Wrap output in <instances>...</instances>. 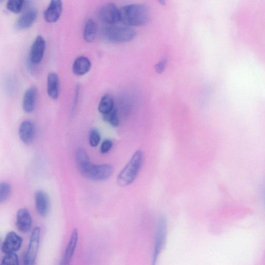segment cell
<instances>
[{
  "label": "cell",
  "instance_id": "obj_24",
  "mask_svg": "<svg viewBox=\"0 0 265 265\" xmlns=\"http://www.w3.org/2000/svg\"><path fill=\"white\" fill-rule=\"evenodd\" d=\"M11 188L10 184L3 182L0 184V203L6 201L10 197Z\"/></svg>",
  "mask_w": 265,
  "mask_h": 265
},
{
  "label": "cell",
  "instance_id": "obj_17",
  "mask_svg": "<svg viewBox=\"0 0 265 265\" xmlns=\"http://www.w3.org/2000/svg\"><path fill=\"white\" fill-rule=\"evenodd\" d=\"M48 93L52 99L56 100L60 94V80L58 76L54 72L50 73L48 77Z\"/></svg>",
  "mask_w": 265,
  "mask_h": 265
},
{
  "label": "cell",
  "instance_id": "obj_29",
  "mask_svg": "<svg viewBox=\"0 0 265 265\" xmlns=\"http://www.w3.org/2000/svg\"><path fill=\"white\" fill-rule=\"evenodd\" d=\"M263 198L265 202V186L263 188Z\"/></svg>",
  "mask_w": 265,
  "mask_h": 265
},
{
  "label": "cell",
  "instance_id": "obj_25",
  "mask_svg": "<svg viewBox=\"0 0 265 265\" xmlns=\"http://www.w3.org/2000/svg\"><path fill=\"white\" fill-rule=\"evenodd\" d=\"M101 141V135L99 130L96 128L91 130L89 133V142L92 147H97Z\"/></svg>",
  "mask_w": 265,
  "mask_h": 265
},
{
  "label": "cell",
  "instance_id": "obj_2",
  "mask_svg": "<svg viewBox=\"0 0 265 265\" xmlns=\"http://www.w3.org/2000/svg\"><path fill=\"white\" fill-rule=\"evenodd\" d=\"M143 152L136 151L118 176L117 182L119 186H128L135 181L143 165Z\"/></svg>",
  "mask_w": 265,
  "mask_h": 265
},
{
  "label": "cell",
  "instance_id": "obj_26",
  "mask_svg": "<svg viewBox=\"0 0 265 265\" xmlns=\"http://www.w3.org/2000/svg\"><path fill=\"white\" fill-rule=\"evenodd\" d=\"M0 265H20L19 257L16 253L5 255Z\"/></svg>",
  "mask_w": 265,
  "mask_h": 265
},
{
  "label": "cell",
  "instance_id": "obj_10",
  "mask_svg": "<svg viewBox=\"0 0 265 265\" xmlns=\"http://www.w3.org/2000/svg\"><path fill=\"white\" fill-rule=\"evenodd\" d=\"M35 206L37 213L41 217L47 216L50 211L51 202L49 195L39 190L35 194Z\"/></svg>",
  "mask_w": 265,
  "mask_h": 265
},
{
  "label": "cell",
  "instance_id": "obj_7",
  "mask_svg": "<svg viewBox=\"0 0 265 265\" xmlns=\"http://www.w3.org/2000/svg\"><path fill=\"white\" fill-rule=\"evenodd\" d=\"M99 17L105 24L114 25L120 21V9L113 3L106 4L100 8Z\"/></svg>",
  "mask_w": 265,
  "mask_h": 265
},
{
  "label": "cell",
  "instance_id": "obj_6",
  "mask_svg": "<svg viewBox=\"0 0 265 265\" xmlns=\"http://www.w3.org/2000/svg\"><path fill=\"white\" fill-rule=\"evenodd\" d=\"M113 168L108 164H91L82 175L86 179L95 181H105L113 174Z\"/></svg>",
  "mask_w": 265,
  "mask_h": 265
},
{
  "label": "cell",
  "instance_id": "obj_21",
  "mask_svg": "<svg viewBox=\"0 0 265 265\" xmlns=\"http://www.w3.org/2000/svg\"><path fill=\"white\" fill-rule=\"evenodd\" d=\"M113 99L109 95L104 96L99 103L98 110L103 115L110 112L114 108Z\"/></svg>",
  "mask_w": 265,
  "mask_h": 265
},
{
  "label": "cell",
  "instance_id": "obj_14",
  "mask_svg": "<svg viewBox=\"0 0 265 265\" xmlns=\"http://www.w3.org/2000/svg\"><path fill=\"white\" fill-rule=\"evenodd\" d=\"M36 128L29 120L23 121L19 129V136L21 141L25 144L31 143L35 136Z\"/></svg>",
  "mask_w": 265,
  "mask_h": 265
},
{
  "label": "cell",
  "instance_id": "obj_4",
  "mask_svg": "<svg viewBox=\"0 0 265 265\" xmlns=\"http://www.w3.org/2000/svg\"><path fill=\"white\" fill-rule=\"evenodd\" d=\"M167 223L164 215L160 216L158 220L152 265H156L159 255L162 251L166 241Z\"/></svg>",
  "mask_w": 265,
  "mask_h": 265
},
{
  "label": "cell",
  "instance_id": "obj_22",
  "mask_svg": "<svg viewBox=\"0 0 265 265\" xmlns=\"http://www.w3.org/2000/svg\"><path fill=\"white\" fill-rule=\"evenodd\" d=\"M103 119L113 127L116 128L119 125L118 110L115 107L110 112L103 115Z\"/></svg>",
  "mask_w": 265,
  "mask_h": 265
},
{
  "label": "cell",
  "instance_id": "obj_27",
  "mask_svg": "<svg viewBox=\"0 0 265 265\" xmlns=\"http://www.w3.org/2000/svg\"><path fill=\"white\" fill-rule=\"evenodd\" d=\"M113 146L112 141L109 139L104 141L100 147V152L102 154H107L110 151Z\"/></svg>",
  "mask_w": 265,
  "mask_h": 265
},
{
  "label": "cell",
  "instance_id": "obj_9",
  "mask_svg": "<svg viewBox=\"0 0 265 265\" xmlns=\"http://www.w3.org/2000/svg\"><path fill=\"white\" fill-rule=\"evenodd\" d=\"M46 49V42L41 36H38L31 45L29 53L30 62L37 65L41 62L43 59Z\"/></svg>",
  "mask_w": 265,
  "mask_h": 265
},
{
  "label": "cell",
  "instance_id": "obj_16",
  "mask_svg": "<svg viewBox=\"0 0 265 265\" xmlns=\"http://www.w3.org/2000/svg\"><path fill=\"white\" fill-rule=\"evenodd\" d=\"M37 89L35 87L28 88L25 92L23 99L22 108L27 113H32L36 106Z\"/></svg>",
  "mask_w": 265,
  "mask_h": 265
},
{
  "label": "cell",
  "instance_id": "obj_5",
  "mask_svg": "<svg viewBox=\"0 0 265 265\" xmlns=\"http://www.w3.org/2000/svg\"><path fill=\"white\" fill-rule=\"evenodd\" d=\"M41 230L39 226L34 227L31 232L29 244L23 260V265H34L40 247Z\"/></svg>",
  "mask_w": 265,
  "mask_h": 265
},
{
  "label": "cell",
  "instance_id": "obj_8",
  "mask_svg": "<svg viewBox=\"0 0 265 265\" xmlns=\"http://www.w3.org/2000/svg\"><path fill=\"white\" fill-rule=\"evenodd\" d=\"M23 238L15 232L6 235L1 246V250L5 255L14 254L21 248Z\"/></svg>",
  "mask_w": 265,
  "mask_h": 265
},
{
  "label": "cell",
  "instance_id": "obj_18",
  "mask_svg": "<svg viewBox=\"0 0 265 265\" xmlns=\"http://www.w3.org/2000/svg\"><path fill=\"white\" fill-rule=\"evenodd\" d=\"M91 63L87 57L80 56L74 61L72 70L73 73L77 76H83L90 70Z\"/></svg>",
  "mask_w": 265,
  "mask_h": 265
},
{
  "label": "cell",
  "instance_id": "obj_11",
  "mask_svg": "<svg viewBox=\"0 0 265 265\" xmlns=\"http://www.w3.org/2000/svg\"><path fill=\"white\" fill-rule=\"evenodd\" d=\"M32 224V217L29 211L26 209L19 210L16 216V226L19 231L22 233H29Z\"/></svg>",
  "mask_w": 265,
  "mask_h": 265
},
{
  "label": "cell",
  "instance_id": "obj_28",
  "mask_svg": "<svg viewBox=\"0 0 265 265\" xmlns=\"http://www.w3.org/2000/svg\"><path fill=\"white\" fill-rule=\"evenodd\" d=\"M166 64L167 60L166 59L159 61L155 65L156 71L159 74L163 73L165 70Z\"/></svg>",
  "mask_w": 265,
  "mask_h": 265
},
{
  "label": "cell",
  "instance_id": "obj_12",
  "mask_svg": "<svg viewBox=\"0 0 265 265\" xmlns=\"http://www.w3.org/2000/svg\"><path fill=\"white\" fill-rule=\"evenodd\" d=\"M78 232L77 229L73 230L70 240L66 247L60 265H70L78 243Z\"/></svg>",
  "mask_w": 265,
  "mask_h": 265
},
{
  "label": "cell",
  "instance_id": "obj_15",
  "mask_svg": "<svg viewBox=\"0 0 265 265\" xmlns=\"http://www.w3.org/2000/svg\"><path fill=\"white\" fill-rule=\"evenodd\" d=\"M38 16V11L36 8L27 9L18 19L16 27L18 30L26 29L32 26Z\"/></svg>",
  "mask_w": 265,
  "mask_h": 265
},
{
  "label": "cell",
  "instance_id": "obj_19",
  "mask_svg": "<svg viewBox=\"0 0 265 265\" xmlns=\"http://www.w3.org/2000/svg\"><path fill=\"white\" fill-rule=\"evenodd\" d=\"M76 162L80 173L82 174L91 164L89 156L82 148H78L76 153Z\"/></svg>",
  "mask_w": 265,
  "mask_h": 265
},
{
  "label": "cell",
  "instance_id": "obj_13",
  "mask_svg": "<svg viewBox=\"0 0 265 265\" xmlns=\"http://www.w3.org/2000/svg\"><path fill=\"white\" fill-rule=\"evenodd\" d=\"M63 9L62 3L59 0L52 1L44 13L45 21L49 23H54L58 20Z\"/></svg>",
  "mask_w": 265,
  "mask_h": 265
},
{
  "label": "cell",
  "instance_id": "obj_1",
  "mask_svg": "<svg viewBox=\"0 0 265 265\" xmlns=\"http://www.w3.org/2000/svg\"><path fill=\"white\" fill-rule=\"evenodd\" d=\"M149 20V10L144 4H132L120 9V21L126 26H142L148 24Z\"/></svg>",
  "mask_w": 265,
  "mask_h": 265
},
{
  "label": "cell",
  "instance_id": "obj_3",
  "mask_svg": "<svg viewBox=\"0 0 265 265\" xmlns=\"http://www.w3.org/2000/svg\"><path fill=\"white\" fill-rule=\"evenodd\" d=\"M102 35L106 40L114 43H124L132 41L136 32L127 26L108 25L102 29Z\"/></svg>",
  "mask_w": 265,
  "mask_h": 265
},
{
  "label": "cell",
  "instance_id": "obj_20",
  "mask_svg": "<svg viewBox=\"0 0 265 265\" xmlns=\"http://www.w3.org/2000/svg\"><path fill=\"white\" fill-rule=\"evenodd\" d=\"M97 26L95 21L92 19H89L85 25L83 36L85 41L87 43L93 42L97 36Z\"/></svg>",
  "mask_w": 265,
  "mask_h": 265
},
{
  "label": "cell",
  "instance_id": "obj_23",
  "mask_svg": "<svg viewBox=\"0 0 265 265\" xmlns=\"http://www.w3.org/2000/svg\"><path fill=\"white\" fill-rule=\"evenodd\" d=\"M25 1L22 0H10L6 4L7 8L11 12L18 14L24 8Z\"/></svg>",
  "mask_w": 265,
  "mask_h": 265
}]
</instances>
